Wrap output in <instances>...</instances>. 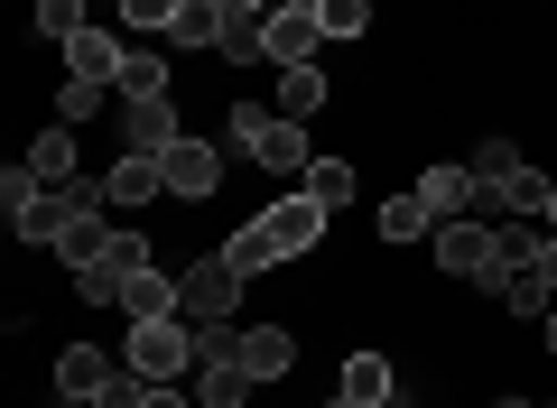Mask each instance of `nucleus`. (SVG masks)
I'll list each match as a JSON object with an SVG mask.
<instances>
[{
	"label": "nucleus",
	"instance_id": "18",
	"mask_svg": "<svg viewBox=\"0 0 557 408\" xmlns=\"http://www.w3.org/2000/svg\"><path fill=\"white\" fill-rule=\"evenodd\" d=\"M121 57H131L121 38H102V28H84V38L65 47V75H84V84H112V75H121Z\"/></svg>",
	"mask_w": 557,
	"mask_h": 408
},
{
	"label": "nucleus",
	"instance_id": "4",
	"mask_svg": "<svg viewBox=\"0 0 557 408\" xmlns=\"http://www.w3.org/2000/svg\"><path fill=\"white\" fill-rule=\"evenodd\" d=\"M242 288H251V279L214 251V260H196V270H177V316L186 325H223V316L242 307Z\"/></svg>",
	"mask_w": 557,
	"mask_h": 408
},
{
	"label": "nucleus",
	"instance_id": "30",
	"mask_svg": "<svg viewBox=\"0 0 557 408\" xmlns=\"http://www.w3.org/2000/svg\"><path fill=\"white\" fill-rule=\"evenodd\" d=\"M511 168H520V149H511V139L493 131V139H483V149H474V176H483V186H502V176H511Z\"/></svg>",
	"mask_w": 557,
	"mask_h": 408
},
{
	"label": "nucleus",
	"instance_id": "19",
	"mask_svg": "<svg viewBox=\"0 0 557 408\" xmlns=\"http://www.w3.org/2000/svg\"><path fill=\"white\" fill-rule=\"evenodd\" d=\"M325 94H335V84H325L317 65H278V112H288V121H317Z\"/></svg>",
	"mask_w": 557,
	"mask_h": 408
},
{
	"label": "nucleus",
	"instance_id": "21",
	"mask_svg": "<svg viewBox=\"0 0 557 408\" xmlns=\"http://www.w3.org/2000/svg\"><path fill=\"white\" fill-rule=\"evenodd\" d=\"M112 94H121V102H177V94H168V65H159V57H139V47H131V57H121Z\"/></svg>",
	"mask_w": 557,
	"mask_h": 408
},
{
	"label": "nucleus",
	"instance_id": "11",
	"mask_svg": "<svg viewBox=\"0 0 557 408\" xmlns=\"http://www.w3.org/2000/svg\"><path fill=\"white\" fill-rule=\"evenodd\" d=\"M233 362L270 390V381H288V371H298V334H288V325H242V353H233Z\"/></svg>",
	"mask_w": 557,
	"mask_h": 408
},
{
	"label": "nucleus",
	"instance_id": "13",
	"mask_svg": "<svg viewBox=\"0 0 557 408\" xmlns=\"http://www.w3.org/2000/svg\"><path fill=\"white\" fill-rule=\"evenodd\" d=\"M159 195H168V168H159V158L121 149L112 168H102V205H159Z\"/></svg>",
	"mask_w": 557,
	"mask_h": 408
},
{
	"label": "nucleus",
	"instance_id": "15",
	"mask_svg": "<svg viewBox=\"0 0 557 408\" xmlns=\"http://www.w3.org/2000/svg\"><path fill=\"white\" fill-rule=\"evenodd\" d=\"M38 186H75V121H57V131H38L28 139V158H20Z\"/></svg>",
	"mask_w": 557,
	"mask_h": 408
},
{
	"label": "nucleus",
	"instance_id": "38",
	"mask_svg": "<svg viewBox=\"0 0 557 408\" xmlns=\"http://www.w3.org/2000/svg\"><path fill=\"white\" fill-rule=\"evenodd\" d=\"M493 408H530V399H493Z\"/></svg>",
	"mask_w": 557,
	"mask_h": 408
},
{
	"label": "nucleus",
	"instance_id": "31",
	"mask_svg": "<svg viewBox=\"0 0 557 408\" xmlns=\"http://www.w3.org/2000/svg\"><path fill=\"white\" fill-rule=\"evenodd\" d=\"M139 399H149V381H139V371H131V362H121V371H112V381H102V399H94V408H139Z\"/></svg>",
	"mask_w": 557,
	"mask_h": 408
},
{
	"label": "nucleus",
	"instance_id": "8",
	"mask_svg": "<svg viewBox=\"0 0 557 408\" xmlns=\"http://www.w3.org/2000/svg\"><path fill=\"white\" fill-rule=\"evenodd\" d=\"M317 38H325L317 10H270V28H260V65H317Z\"/></svg>",
	"mask_w": 557,
	"mask_h": 408
},
{
	"label": "nucleus",
	"instance_id": "26",
	"mask_svg": "<svg viewBox=\"0 0 557 408\" xmlns=\"http://www.w3.org/2000/svg\"><path fill=\"white\" fill-rule=\"evenodd\" d=\"M307 195L317 205H354V158H307Z\"/></svg>",
	"mask_w": 557,
	"mask_h": 408
},
{
	"label": "nucleus",
	"instance_id": "12",
	"mask_svg": "<svg viewBox=\"0 0 557 408\" xmlns=\"http://www.w3.org/2000/svg\"><path fill=\"white\" fill-rule=\"evenodd\" d=\"M177 102H121V149H139V158H168L177 149Z\"/></svg>",
	"mask_w": 557,
	"mask_h": 408
},
{
	"label": "nucleus",
	"instance_id": "23",
	"mask_svg": "<svg viewBox=\"0 0 557 408\" xmlns=\"http://www.w3.org/2000/svg\"><path fill=\"white\" fill-rule=\"evenodd\" d=\"M102 251H112V223H102V205H94V214H84V223H75V233H65V242H57V260H65V270H75V279H84V270H94V260H102Z\"/></svg>",
	"mask_w": 557,
	"mask_h": 408
},
{
	"label": "nucleus",
	"instance_id": "9",
	"mask_svg": "<svg viewBox=\"0 0 557 408\" xmlns=\"http://www.w3.org/2000/svg\"><path fill=\"white\" fill-rule=\"evenodd\" d=\"M159 168H168V195H186V205H205V195L223 186V149H214V139H177Z\"/></svg>",
	"mask_w": 557,
	"mask_h": 408
},
{
	"label": "nucleus",
	"instance_id": "24",
	"mask_svg": "<svg viewBox=\"0 0 557 408\" xmlns=\"http://www.w3.org/2000/svg\"><path fill=\"white\" fill-rule=\"evenodd\" d=\"M223 260H233V270H242V279H260V270H278V242H270V223H260V214H251V223H242V233H233V242H223Z\"/></svg>",
	"mask_w": 557,
	"mask_h": 408
},
{
	"label": "nucleus",
	"instance_id": "22",
	"mask_svg": "<svg viewBox=\"0 0 557 408\" xmlns=\"http://www.w3.org/2000/svg\"><path fill=\"white\" fill-rule=\"evenodd\" d=\"M372 223H381V242H428V233H437V214L418 205V186H409V195H391Z\"/></svg>",
	"mask_w": 557,
	"mask_h": 408
},
{
	"label": "nucleus",
	"instance_id": "16",
	"mask_svg": "<svg viewBox=\"0 0 557 408\" xmlns=\"http://www.w3.org/2000/svg\"><path fill=\"white\" fill-rule=\"evenodd\" d=\"M548 186H557V176H539L530 158H520L502 186H483V205H502V214H530V223H539V214H548Z\"/></svg>",
	"mask_w": 557,
	"mask_h": 408
},
{
	"label": "nucleus",
	"instance_id": "20",
	"mask_svg": "<svg viewBox=\"0 0 557 408\" xmlns=\"http://www.w3.org/2000/svg\"><path fill=\"white\" fill-rule=\"evenodd\" d=\"M251 371H242V362H196V408H242V399H251Z\"/></svg>",
	"mask_w": 557,
	"mask_h": 408
},
{
	"label": "nucleus",
	"instance_id": "36",
	"mask_svg": "<svg viewBox=\"0 0 557 408\" xmlns=\"http://www.w3.org/2000/svg\"><path fill=\"white\" fill-rule=\"evenodd\" d=\"M539 223H548V233H557V186H548V214H539Z\"/></svg>",
	"mask_w": 557,
	"mask_h": 408
},
{
	"label": "nucleus",
	"instance_id": "33",
	"mask_svg": "<svg viewBox=\"0 0 557 408\" xmlns=\"http://www.w3.org/2000/svg\"><path fill=\"white\" fill-rule=\"evenodd\" d=\"M0 205H10V214H20V205H38V176L10 168V176H0Z\"/></svg>",
	"mask_w": 557,
	"mask_h": 408
},
{
	"label": "nucleus",
	"instance_id": "28",
	"mask_svg": "<svg viewBox=\"0 0 557 408\" xmlns=\"http://www.w3.org/2000/svg\"><path fill=\"white\" fill-rule=\"evenodd\" d=\"M317 20H325V38H362L372 28V0H317Z\"/></svg>",
	"mask_w": 557,
	"mask_h": 408
},
{
	"label": "nucleus",
	"instance_id": "25",
	"mask_svg": "<svg viewBox=\"0 0 557 408\" xmlns=\"http://www.w3.org/2000/svg\"><path fill=\"white\" fill-rule=\"evenodd\" d=\"M121 316H177V279H168V270H139L131 288H121Z\"/></svg>",
	"mask_w": 557,
	"mask_h": 408
},
{
	"label": "nucleus",
	"instance_id": "35",
	"mask_svg": "<svg viewBox=\"0 0 557 408\" xmlns=\"http://www.w3.org/2000/svg\"><path fill=\"white\" fill-rule=\"evenodd\" d=\"M539 325H548V353H557V307H548V316H539Z\"/></svg>",
	"mask_w": 557,
	"mask_h": 408
},
{
	"label": "nucleus",
	"instance_id": "6",
	"mask_svg": "<svg viewBox=\"0 0 557 408\" xmlns=\"http://www.w3.org/2000/svg\"><path fill=\"white\" fill-rule=\"evenodd\" d=\"M260 223H270V242H278V260H307V251H317V242H325V223H335V205H317V195H278V205H270V214H260Z\"/></svg>",
	"mask_w": 557,
	"mask_h": 408
},
{
	"label": "nucleus",
	"instance_id": "5",
	"mask_svg": "<svg viewBox=\"0 0 557 408\" xmlns=\"http://www.w3.org/2000/svg\"><path fill=\"white\" fill-rule=\"evenodd\" d=\"M94 205H102V186H84V176H75V186H38V205H20L10 233H20V242H65Z\"/></svg>",
	"mask_w": 557,
	"mask_h": 408
},
{
	"label": "nucleus",
	"instance_id": "3",
	"mask_svg": "<svg viewBox=\"0 0 557 408\" xmlns=\"http://www.w3.org/2000/svg\"><path fill=\"white\" fill-rule=\"evenodd\" d=\"M121 362L139 371V381H177V371H196V325L186 316H131V334H121Z\"/></svg>",
	"mask_w": 557,
	"mask_h": 408
},
{
	"label": "nucleus",
	"instance_id": "17",
	"mask_svg": "<svg viewBox=\"0 0 557 408\" xmlns=\"http://www.w3.org/2000/svg\"><path fill=\"white\" fill-rule=\"evenodd\" d=\"M168 47H186V57H214V47H223V10H214V0H177Z\"/></svg>",
	"mask_w": 557,
	"mask_h": 408
},
{
	"label": "nucleus",
	"instance_id": "14",
	"mask_svg": "<svg viewBox=\"0 0 557 408\" xmlns=\"http://www.w3.org/2000/svg\"><path fill=\"white\" fill-rule=\"evenodd\" d=\"M121 371V353H102V344H65L57 353V399H102V381Z\"/></svg>",
	"mask_w": 557,
	"mask_h": 408
},
{
	"label": "nucleus",
	"instance_id": "10",
	"mask_svg": "<svg viewBox=\"0 0 557 408\" xmlns=\"http://www.w3.org/2000/svg\"><path fill=\"white\" fill-rule=\"evenodd\" d=\"M335 399H344V408H399L391 353H344V371H335Z\"/></svg>",
	"mask_w": 557,
	"mask_h": 408
},
{
	"label": "nucleus",
	"instance_id": "32",
	"mask_svg": "<svg viewBox=\"0 0 557 408\" xmlns=\"http://www.w3.org/2000/svg\"><path fill=\"white\" fill-rule=\"evenodd\" d=\"M121 20H131V28H168V20H177V0H121Z\"/></svg>",
	"mask_w": 557,
	"mask_h": 408
},
{
	"label": "nucleus",
	"instance_id": "7",
	"mask_svg": "<svg viewBox=\"0 0 557 408\" xmlns=\"http://www.w3.org/2000/svg\"><path fill=\"white\" fill-rule=\"evenodd\" d=\"M418 205L437 223H456V214H483V176L474 168H456V158H437V168L418 176Z\"/></svg>",
	"mask_w": 557,
	"mask_h": 408
},
{
	"label": "nucleus",
	"instance_id": "2",
	"mask_svg": "<svg viewBox=\"0 0 557 408\" xmlns=\"http://www.w3.org/2000/svg\"><path fill=\"white\" fill-rule=\"evenodd\" d=\"M437 279H465V288H511V260H502V233H483L474 214H456V223H437Z\"/></svg>",
	"mask_w": 557,
	"mask_h": 408
},
{
	"label": "nucleus",
	"instance_id": "1",
	"mask_svg": "<svg viewBox=\"0 0 557 408\" xmlns=\"http://www.w3.org/2000/svg\"><path fill=\"white\" fill-rule=\"evenodd\" d=\"M233 149L251 158V168H270V176H307V121H288L270 102V112H260V102H233Z\"/></svg>",
	"mask_w": 557,
	"mask_h": 408
},
{
	"label": "nucleus",
	"instance_id": "29",
	"mask_svg": "<svg viewBox=\"0 0 557 408\" xmlns=\"http://www.w3.org/2000/svg\"><path fill=\"white\" fill-rule=\"evenodd\" d=\"M102 94H112V84H84V75H65V94H57V121H94V112H102Z\"/></svg>",
	"mask_w": 557,
	"mask_h": 408
},
{
	"label": "nucleus",
	"instance_id": "34",
	"mask_svg": "<svg viewBox=\"0 0 557 408\" xmlns=\"http://www.w3.org/2000/svg\"><path fill=\"white\" fill-rule=\"evenodd\" d=\"M139 408H196V399H186L177 381H149V399H139Z\"/></svg>",
	"mask_w": 557,
	"mask_h": 408
},
{
	"label": "nucleus",
	"instance_id": "37",
	"mask_svg": "<svg viewBox=\"0 0 557 408\" xmlns=\"http://www.w3.org/2000/svg\"><path fill=\"white\" fill-rule=\"evenodd\" d=\"M278 10H317V0H278Z\"/></svg>",
	"mask_w": 557,
	"mask_h": 408
},
{
	"label": "nucleus",
	"instance_id": "27",
	"mask_svg": "<svg viewBox=\"0 0 557 408\" xmlns=\"http://www.w3.org/2000/svg\"><path fill=\"white\" fill-rule=\"evenodd\" d=\"M84 28H94V20H84V0H38V38L47 47H75Z\"/></svg>",
	"mask_w": 557,
	"mask_h": 408
}]
</instances>
